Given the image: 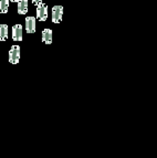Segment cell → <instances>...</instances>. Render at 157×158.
<instances>
[{
    "label": "cell",
    "mask_w": 157,
    "mask_h": 158,
    "mask_svg": "<svg viewBox=\"0 0 157 158\" xmlns=\"http://www.w3.org/2000/svg\"><path fill=\"white\" fill-rule=\"evenodd\" d=\"M12 39L15 41L22 40V26L21 24H16L12 27Z\"/></svg>",
    "instance_id": "5"
},
{
    "label": "cell",
    "mask_w": 157,
    "mask_h": 158,
    "mask_svg": "<svg viewBox=\"0 0 157 158\" xmlns=\"http://www.w3.org/2000/svg\"><path fill=\"white\" fill-rule=\"evenodd\" d=\"M41 1H42V0H32L33 5H36V6H39L40 3H41Z\"/></svg>",
    "instance_id": "10"
},
{
    "label": "cell",
    "mask_w": 157,
    "mask_h": 158,
    "mask_svg": "<svg viewBox=\"0 0 157 158\" xmlns=\"http://www.w3.org/2000/svg\"><path fill=\"white\" fill-rule=\"evenodd\" d=\"M63 15V7L62 6H55L52 8V22L54 23H60L62 21Z\"/></svg>",
    "instance_id": "2"
},
{
    "label": "cell",
    "mask_w": 157,
    "mask_h": 158,
    "mask_svg": "<svg viewBox=\"0 0 157 158\" xmlns=\"http://www.w3.org/2000/svg\"><path fill=\"white\" fill-rule=\"evenodd\" d=\"M10 1H12V2H17V1H19V0H10Z\"/></svg>",
    "instance_id": "11"
},
{
    "label": "cell",
    "mask_w": 157,
    "mask_h": 158,
    "mask_svg": "<svg viewBox=\"0 0 157 158\" xmlns=\"http://www.w3.org/2000/svg\"><path fill=\"white\" fill-rule=\"evenodd\" d=\"M26 30L28 33L36 32V18L34 17H27L26 18Z\"/></svg>",
    "instance_id": "4"
},
{
    "label": "cell",
    "mask_w": 157,
    "mask_h": 158,
    "mask_svg": "<svg viewBox=\"0 0 157 158\" xmlns=\"http://www.w3.org/2000/svg\"><path fill=\"white\" fill-rule=\"evenodd\" d=\"M20 59V47L13 45L9 51V62L12 64H17Z\"/></svg>",
    "instance_id": "1"
},
{
    "label": "cell",
    "mask_w": 157,
    "mask_h": 158,
    "mask_svg": "<svg viewBox=\"0 0 157 158\" xmlns=\"http://www.w3.org/2000/svg\"><path fill=\"white\" fill-rule=\"evenodd\" d=\"M8 37V26L0 24V41H5Z\"/></svg>",
    "instance_id": "8"
},
{
    "label": "cell",
    "mask_w": 157,
    "mask_h": 158,
    "mask_svg": "<svg viewBox=\"0 0 157 158\" xmlns=\"http://www.w3.org/2000/svg\"><path fill=\"white\" fill-rule=\"evenodd\" d=\"M9 7V0H0V12L7 13Z\"/></svg>",
    "instance_id": "9"
},
{
    "label": "cell",
    "mask_w": 157,
    "mask_h": 158,
    "mask_svg": "<svg viewBox=\"0 0 157 158\" xmlns=\"http://www.w3.org/2000/svg\"><path fill=\"white\" fill-rule=\"evenodd\" d=\"M42 41L47 44L52 43V31L50 29H45L42 31Z\"/></svg>",
    "instance_id": "6"
},
{
    "label": "cell",
    "mask_w": 157,
    "mask_h": 158,
    "mask_svg": "<svg viewBox=\"0 0 157 158\" xmlns=\"http://www.w3.org/2000/svg\"><path fill=\"white\" fill-rule=\"evenodd\" d=\"M18 12L20 13V15H26V13L28 12V0H19Z\"/></svg>",
    "instance_id": "7"
},
{
    "label": "cell",
    "mask_w": 157,
    "mask_h": 158,
    "mask_svg": "<svg viewBox=\"0 0 157 158\" xmlns=\"http://www.w3.org/2000/svg\"><path fill=\"white\" fill-rule=\"evenodd\" d=\"M37 18L40 21H45L48 18V7L45 3H40L37 7Z\"/></svg>",
    "instance_id": "3"
}]
</instances>
